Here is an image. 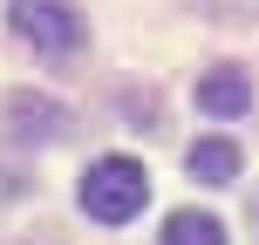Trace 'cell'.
<instances>
[{
    "mask_svg": "<svg viewBox=\"0 0 259 245\" xmlns=\"http://www.w3.org/2000/svg\"><path fill=\"white\" fill-rule=\"evenodd\" d=\"M75 205L89 211L96 225H130L143 205H150V170L137 157H96L75 184Z\"/></svg>",
    "mask_w": 259,
    "mask_h": 245,
    "instance_id": "6da1fadb",
    "label": "cell"
},
{
    "mask_svg": "<svg viewBox=\"0 0 259 245\" xmlns=\"http://www.w3.org/2000/svg\"><path fill=\"white\" fill-rule=\"evenodd\" d=\"M7 27H14V41H27V48L48 55V62H68V55L89 41L75 0H7Z\"/></svg>",
    "mask_w": 259,
    "mask_h": 245,
    "instance_id": "7a4b0ae2",
    "label": "cell"
},
{
    "mask_svg": "<svg viewBox=\"0 0 259 245\" xmlns=\"http://www.w3.org/2000/svg\"><path fill=\"white\" fill-rule=\"evenodd\" d=\"M7 136H14V143H62V136H68V109L55 103V95L14 89V95H7Z\"/></svg>",
    "mask_w": 259,
    "mask_h": 245,
    "instance_id": "3957f363",
    "label": "cell"
},
{
    "mask_svg": "<svg viewBox=\"0 0 259 245\" xmlns=\"http://www.w3.org/2000/svg\"><path fill=\"white\" fill-rule=\"evenodd\" d=\"M198 109L205 116H246L252 109V75L246 68H211V75H198Z\"/></svg>",
    "mask_w": 259,
    "mask_h": 245,
    "instance_id": "277c9868",
    "label": "cell"
},
{
    "mask_svg": "<svg viewBox=\"0 0 259 245\" xmlns=\"http://www.w3.org/2000/svg\"><path fill=\"white\" fill-rule=\"evenodd\" d=\"M184 170H191L198 184H232L239 177V143L232 136H198L191 150H184Z\"/></svg>",
    "mask_w": 259,
    "mask_h": 245,
    "instance_id": "5b68a950",
    "label": "cell"
},
{
    "mask_svg": "<svg viewBox=\"0 0 259 245\" xmlns=\"http://www.w3.org/2000/svg\"><path fill=\"white\" fill-rule=\"evenodd\" d=\"M164 245H225V225L211 218V211H170Z\"/></svg>",
    "mask_w": 259,
    "mask_h": 245,
    "instance_id": "8992f818",
    "label": "cell"
},
{
    "mask_svg": "<svg viewBox=\"0 0 259 245\" xmlns=\"http://www.w3.org/2000/svg\"><path fill=\"white\" fill-rule=\"evenodd\" d=\"M252 232H259V198H252Z\"/></svg>",
    "mask_w": 259,
    "mask_h": 245,
    "instance_id": "52a82bcc",
    "label": "cell"
}]
</instances>
